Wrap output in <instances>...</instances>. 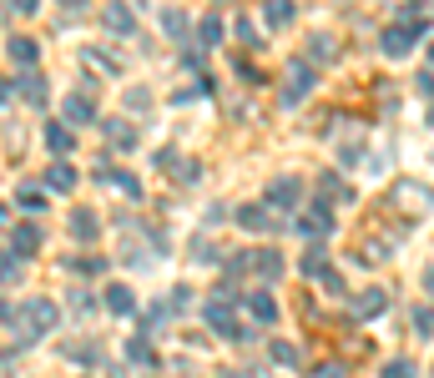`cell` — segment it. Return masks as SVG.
I'll use <instances>...</instances> for the list:
<instances>
[{
  "instance_id": "obj_28",
  "label": "cell",
  "mask_w": 434,
  "mask_h": 378,
  "mask_svg": "<svg viewBox=\"0 0 434 378\" xmlns=\"http://www.w3.org/2000/svg\"><path fill=\"white\" fill-rule=\"evenodd\" d=\"M303 267H308V273H323V252H318V247H313V252H308V257H303Z\"/></svg>"
},
{
  "instance_id": "obj_31",
  "label": "cell",
  "mask_w": 434,
  "mask_h": 378,
  "mask_svg": "<svg viewBox=\"0 0 434 378\" xmlns=\"http://www.w3.org/2000/svg\"><path fill=\"white\" fill-rule=\"evenodd\" d=\"M6 96H11V86H6V81H0V101H6Z\"/></svg>"
},
{
  "instance_id": "obj_12",
  "label": "cell",
  "mask_w": 434,
  "mask_h": 378,
  "mask_svg": "<svg viewBox=\"0 0 434 378\" xmlns=\"http://www.w3.org/2000/svg\"><path fill=\"white\" fill-rule=\"evenodd\" d=\"M16 91H21V96H26V101H36V106H41V101H46V81H41V76H36V71H26V76H21V81H16Z\"/></svg>"
},
{
  "instance_id": "obj_29",
  "label": "cell",
  "mask_w": 434,
  "mask_h": 378,
  "mask_svg": "<svg viewBox=\"0 0 434 378\" xmlns=\"http://www.w3.org/2000/svg\"><path fill=\"white\" fill-rule=\"evenodd\" d=\"M318 378H344V373H339V363H323V368H318Z\"/></svg>"
},
{
  "instance_id": "obj_11",
  "label": "cell",
  "mask_w": 434,
  "mask_h": 378,
  "mask_svg": "<svg viewBox=\"0 0 434 378\" xmlns=\"http://www.w3.org/2000/svg\"><path fill=\"white\" fill-rule=\"evenodd\" d=\"M238 222H243L248 232H268V227H273V217H268L263 207H243V212H238Z\"/></svg>"
},
{
  "instance_id": "obj_22",
  "label": "cell",
  "mask_w": 434,
  "mask_h": 378,
  "mask_svg": "<svg viewBox=\"0 0 434 378\" xmlns=\"http://www.w3.org/2000/svg\"><path fill=\"white\" fill-rule=\"evenodd\" d=\"M273 363H288V368H293V363H298V348H293V343H273Z\"/></svg>"
},
{
  "instance_id": "obj_6",
  "label": "cell",
  "mask_w": 434,
  "mask_h": 378,
  "mask_svg": "<svg viewBox=\"0 0 434 378\" xmlns=\"http://www.w3.org/2000/svg\"><path fill=\"white\" fill-rule=\"evenodd\" d=\"M66 122H71V126L96 122V101H91V96H71V101H66Z\"/></svg>"
},
{
  "instance_id": "obj_16",
  "label": "cell",
  "mask_w": 434,
  "mask_h": 378,
  "mask_svg": "<svg viewBox=\"0 0 434 378\" xmlns=\"http://www.w3.org/2000/svg\"><path fill=\"white\" fill-rule=\"evenodd\" d=\"M106 136H112V146H132L137 141V131L127 122H106Z\"/></svg>"
},
{
  "instance_id": "obj_24",
  "label": "cell",
  "mask_w": 434,
  "mask_h": 378,
  "mask_svg": "<svg viewBox=\"0 0 434 378\" xmlns=\"http://www.w3.org/2000/svg\"><path fill=\"white\" fill-rule=\"evenodd\" d=\"M202 40H207V45H212V40H223V21H217V16L202 21Z\"/></svg>"
},
{
  "instance_id": "obj_21",
  "label": "cell",
  "mask_w": 434,
  "mask_h": 378,
  "mask_svg": "<svg viewBox=\"0 0 434 378\" xmlns=\"http://www.w3.org/2000/svg\"><path fill=\"white\" fill-rule=\"evenodd\" d=\"M414 333H424V338L434 333V313L429 308H414Z\"/></svg>"
},
{
  "instance_id": "obj_27",
  "label": "cell",
  "mask_w": 434,
  "mask_h": 378,
  "mask_svg": "<svg viewBox=\"0 0 434 378\" xmlns=\"http://www.w3.org/2000/svg\"><path fill=\"white\" fill-rule=\"evenodd\" d=\"M323 56H334V40H323V36H318V40H313V61H323Z\"/></svg>"
},
{
  "instance_id": "obj_20",
  "label": "cell",
  "mask_w": 434,
  "mask_h": 378,
  "mask_svg": "<svg viewBox=\"0 0 434 378\" xmlns=\"http://www.w3.org/2000/svg\"><path fill=\"white\" fill-rule=\"evenodd\" d=\"M278 267H283L278 252H258V273H263V278H278Z\"/></svg>"
},
{
  "instance_id": "obj_25",
  "label": "cell",
  "mask_w": 434,
  "mask_h": 378,
  "mask_svg": "<svg viewBox=\"0 0 434 378\" xmlns=\"http://www.w3.org/2000/svg\"><path fill=\"white\" fill-rule=\"evenodd\" d=\"M127 358H132V363H152V348H147V343H132Z\"/></svg>"
},
{
  "instance_id": "obj_7",
  "label": "cell",
  "mask_w": 434,
  "mask_h": 378,
  "mask_svg": "<svg viewBox=\"0 0 434 378\" xmlns=\"http://www.w3.org/2000/svg\"><path fill=\"white\" fill-rule=\"evenodd\" d=\"M11 242H16V252H21V257H31V252L41 247V232H36L31 222H21V227H11Z\"/></svg>"
},
{
  "instance_id": "obj_18",
  "label": "cell",
  "mask_w": 434,
  "mask_h": 378,
  "mask_svg": "<svg viewBox=\"0 0 434 378\" xmlns=\"http://www.w3.org/2000/svg\"><path fill=\"white\" fill-rule=\"evenodd\" d=\"M46 141H51V151H71V131L66 126H46Z\"/></svg>"
},
{
  "instance_id": "obj_15",
  "label": "cell",
  "mask_w": 434,
  "mask_h": 378,
  "mask_svg": "<svg viewBox=\"0 0 434 378\" xmlns=\"http://www.w3.org/2000/svg\"><path fill=\"white\" fill-rule=\"evenodd\" d=\"M354 313H359V318H374V313H384V293H379V288H374V293H364V298L354 303Z\"/></svg>"
},
{
  "instance_id": "obj_32",
  "label": "cell",
  "mask_w": 434,
  "mask_h": 378,
  "mask_svg": "<svg viewBox=\"0 0 434 378\" xmlns=\"http://www.w3.org/2000/svg\"><path fill=\"white\" fill-rule=\"evenodd\" d=\"M0 222H6V212H0Z\"/></svg>"
},
{
  "instance_id": "obj_14",
  "label": "cell",
  "mask_w": 434,
  "mask_h": 378,
  "mask_svg": "<svg viewBox=\"0 0 434 378\" xmlns=\"http://www.w3.org/2000/svg\"><path fill=\"white\" fill-rule=\"evenodd\" d=\"M11 56H16L21 66H36V40H31V36H16V40H11Z\"/></svg>"
},
{
  "instance_id": "obj_4",
  "label": "cell",
  "mask_w": 434,
  "mask_h": 378,
  "mask_svg": "<svg viewBox=\"0 0 434 378\" xmlns=\"http://www.w3.org/2000/svg\"><path fill=\"white\" fill-rule=\"evenodd\" d=\"M298 197H303V182L298 177H273L268 182V207H298Z\"/></svg>"
},
{
  "instance_id": "obj_5",
  "label": "cell",
  "mask_w": 434,
  "mask_h": 378,
  "mask_svg": "<svg viewBox=\"0 0 434 378\" xmlns=\"http://www.w3.org/2000/svg\"><path fill=\"white\" fill-rule=\"evenodd\" d=\"M16 207H21V212H31V217H36V212H46V187H36V182L16 187Z\"/></svg>"
},
{
  "instance_id": "obj_8",
  "label": "cell",
  "mask_w": 434,
  "mask_h": 378,
  "mask_svg": "<svg viewBox=\"0 0 434 378\" xmlns=\"http://www.w3.org/2000/svg\"><path fill=\"white\" fill-rule=\"evenodd\" d=\"M46 187H51V192H71V187H76V172L66 167V161H56V167L46 172Z\"/></svg>"
},
{
  "instance_id": "obj_19",
  "label": "cell",
  "mask_w": 434,
  "mask_h": 378,
  "mask_svg": "<svg viewBox=\"0 0 434 378\" xmlns=\"http://www.w3.org/2000/svg\"><path fill=\"white\" fill-rule=\"evenodd\" d=\"M71 232H76V237H96V217H91V212H76V217H71Z\"/></svg>"
},
{
  "instance_id": "obj_9",
  "label": "cell",
  "mask_w": 434,
  "mask_h": 378,
  "mask_svg": "<svg viewBox=\"0 0 434 378\" xmlns=\"http://www.w3.org/2000/svg\"><path fill=\"white\" fill-rule=\"evenodd\" d=\"M248 313H253L258 323H273V318H278V303L268 298V293H253V298H248Z\"/></svg>"
},
{
  "instance_id": "obj_23",
  "label": "cell",
  "mask_w": 434,
  "mask_h": 378,
  "mask_svg": "<svg viewBox=\"0 0 434 378\" xmlns=\"http://www.w3.org/2000/svg\"><path fill=\"white\" fill-rule=\"evenodd\" d=\"M162 31H172V36H182V31H187V21H182L177 11H162Z\"/></svg>"
},
{
  "instance_id": "obj_26",
  "label": "cell",
  "mask_w": 434,
  "mask_h": 378,
  "mask_svg": "<svg viewBox=\"0 0 434 378\" xmlns=\"http://www.w3.org/2000/svg\"><path fill=\"white\" fill-rule=\"evenodd\" d=\"M389 378H419V373H414V363L399 358V363H389Z\"/></svg>"
},
{
  "instance_id": "obj_10",
  "label": "cell",
  "mask_w": 434,
  "mask_h": 378,
  "mask_svg": "<svg viewBox=\"0 0 434 378\" xmlns=\"http://www.w3.org/2000/svg\"><path fill=\"white\" fill-rule=\"evenodd\" d=\"M101 21L112 26L117 36H132V26H137V21H132V11H122V6H106V11H101Z\"/></svg>"
},
{
  "instance_id": "obj_17",
  "label": "cell",
  "mask_w": 434,
  "mask_h": 378,
  "mask_svg": "<svg viewBox=\"0 0 434 378\" xmlns=\"http://www.w3.org/2000/svg\"><path fill=\"white\" fill-rule=\"evenodd\" d=\"M288 21H293V6H283V0H273V6H268V26L278 31V26H288Z\"/></svg>"
},
{
  "instance_id": "obj_13",
  "label": "cell",
  "mask_w": 434,
  "mask_h": 378,
  "mask_svg": "<svg viewBox=\"0 0 434 378\" xmlns=\"http://www.w3.org/2000/svg\"><path fill=\"white\" fill-rule=\"evenodd\" d=\"M106 308H112V313H132V308H137L132 288H122V283H117V288H106Z\"/></svg>"
},
{
  "instance_id": "obj_1",
  "label": "cell",
  "mask_w": 434,
  "mask_h": 378,
  "mask_svg": "<svg viewBox=\"0 0 434 378\" xmlns=\"http://www.w3.org/2000/svg\"><path fill=\"white\" fill-rule=\"evenodd\" d=\"M11 323L21 328V338L31 343V338H41L46 328H56V303H46V298H31L26 308H16V313H11Z\"/></svg>"
},
{
  "instance_id": "obj_2",
  "label": "cell",
  "mask_w": 434,
  "mask_h": 378,
  "mask_svg": "<svg viewBox=\"0 0 434 378\" xmlns=\"http://www.w3.org/2000/svg\"><path fill=\"white\" fill-rule=\"evenodd\" d=\"M419 36H424V21H399V26H389L384 36H379V45H384L389 56H409Z\"/></svg>"
},
{
  "instance_id": "obj_30",
  "label": "cell",
  "mask_w": 434,
  "mask_h": 378,
  "mask_svg": "<svg viewBox=\"0 0 434 378\" xmlns=\"http://www.w3.org/2000/svg\"><path fill=\"white\" fill-rule=\"evenodd\" d=\"M424 288H429V293H434V267H429V273H424Z\"/></svg>"
},
{
  "instance_id": "obj_3",
  "label": "cell",
  "mask_w": 434,
  "mask_h": 378,
  "mask_svg": "<svg viewBox=\"0 0 434 378\" xmlns=\"http://www.w3.org/2000/svg\"><path fill=\"white\" fill-rule=\"evenodd\" d=\"M308 86H313V66H308V61H293V71H288V81H283V106H298V101L308 96Z\"/></svg>"
}]
</instances>
